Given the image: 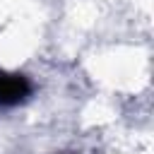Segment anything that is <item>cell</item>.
I'll return each mask as SVG.
<instances>
[{"label": "cell", "mask_w": 154, "mask_h": 154, "mask_svg": "<svg viewBox=\"0 0 154 154\" xmlns=\"http://www.w3.org/2000/svg\"><path fill=\"white\" fill-rule=\"evenodd\" d=\"M34 91V84L22 72L0 70V108H14L24 103Z\"/></svg>", "instance_id": "1"}]
</instances>
